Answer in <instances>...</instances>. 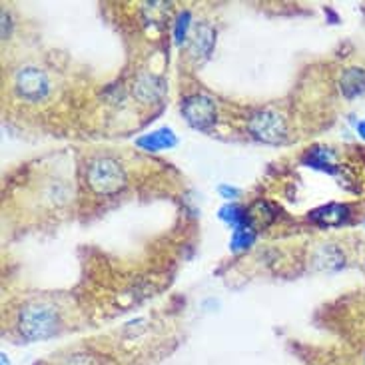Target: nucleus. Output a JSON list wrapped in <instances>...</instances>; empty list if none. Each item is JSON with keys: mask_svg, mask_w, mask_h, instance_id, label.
I'll return each mask as SVG.
<instances>
[{"mask_svg": "<svg viewBox=\"0 0 365 365\" xmlns=\"http://www.w3.org/2000/svg\"><path fill=\"white\" fill-rule=\"evenodd\" d=\"M339 88L346 98H356L365 92V70L364 68H347L341 74Z\"/></svg>", "mask_w": 365, "mask_h": 365, "instance_id": "8", "label": "nucleus"}, {"mask_svg": "<svg viewBox=\"0 0 365 365\" xmlns=\"http://www.w3.org/2000/svg\"><path fill=\"white\" fill-rule=\"evenodd\" d=\"M187 26H190V12H182L178 16V22H176V29H174V36H176L178 44L186 40Z\"/></svg>", "mask_w": 365, "mask_h": 365, "instance_id": "15", "label": "nucleus"}, {"mask_svg": "<svg viewBox=\"0 0 365 365\" xmlns=\"http://www.w3.org/2000/svg\"><path fill=\"white\" fill-rule=\"evenodd\" d=\"M347 216H349V210L341 204H327V206L317 207L309 214V217L319 226H341Z\"/></svg>", "mask_w": 365, "mask_h": 365, "instance_id": "7", "label": "nucleus"}, {"mask_svg": "<svg viewBox=\"0 0 365 365\" xmlns=\"http://www.w3.org/2000/svg\"><path fill=\"white\" fill-rule=\"evenodd\" d=\"M220 194L224 197H236L237 196V190L236 187H230V186H222L220 187Z\"/></svg>", "mask_w": 365, "mask_h": 365, "instance_id": "16", "label": "nucleus"}, {"mask_svg": "<svg viewBox=\"0 0 365 365\" xmlns=\"http://www.w3.org/2000/svg\"><path fill=\"white\" fill-rule=\"evenodd\" d=\"M220 217L226 220L227 224L234 227V230H237V227L242 226H252V224H250V217H247V212H244V210L240 206H236V204H230V206L222 207V210H220Z\"/></svg>", "mask_w": 365, "mask_h": 365, "instance_id": "12", "label": "nucleus"}, {"mask_svg": "<svg viewBox=\"0 0 365 365\" xmlns=\"http://www.w3.org/2000/svg\"><path fill=\"white\" fill-rule=\"evenodd\" d=\"M256 240V230L252 226H242L234 230V236H232V250L234 252H242L254 244Z\"/></svg>", "mask_w": 365, "mask_h": 365, "instance_id": "14", "label": "nucleus"}, {"mask_svg": "<svg viewBox=\"0 0 365 365\" xmlns=\"http://www.w3.org/2000/svg\"><path fill=\"white\" fill-rule=\"evenodd\" d=\"M19 329L30 341H42L56 334L58 329V314L54 307L46 304H30L22 307L19 316Z\"/></svg>", "mask_w": 365, "mask_h": 365, "instance_id": "2", "label": "nucleus"}, {"mask_svg": "<svg viewBox=\"0 0 365 365\" xmlns=\"http://www.w3.org/2000/svg\"><path fill=\"white\" fill-rule=\"evenodd\" d=\"M357 132H359V136L365 140V122H359V124H357Z\"/></svg>", "mask_w": 365, "mask_h": 365, "instance_id": "17", "label": "nucleus"}, {"mask_svg": "<svg viewBox=\"0 0 365 365\" xmlns=\"http://www.w3.org/2000/svg\"><path fill=\"white\" fill-rule=\"evenodd\" d=\"M164 92H166L164 80L154 76V74H142L134 84V96L144 104L160 100L164 96Z\"/></svg>", "mask_w": 365, "mask_h": 365, "instance_id": "6", "label": "nucleus"}, {"mask_svg": "<svg viewBox=\"0 0 365 365\" xmlns=\"http://www.w3.org/2000/svg\"><path fill=\"white\" fill-rule=\"evenodd\" d=\"M331 160H334V154L329 152V150L324 148H314L309 150V154L306 156V162L309 166H314V168L319 170H327V172H334V164H331Z\"/></svg>", "mask_w": 365, "mask_h": 365, "instance_id": "13", "label": "nucleus"}, {"mask_svg": "<svg viewBox=\"0 0 365 365\" xmlns=\"http://www.w3.org/2000/svg\"><path fill=\"white\" fill-rule=\"evenodd\" d=\"M86 182L98 196H112L118 194L126 186V172L118 160L102 156L90 162L86 170Z\"/></svg>", "mask_w": 365, "mask_h": 365, "instance_id": "1", "label": "nucleus"}, {"mask_svg": "<svg viewBox=\"0 0 365 365\" xmlns=\"http://www.w3.org/2000/svg\"><path fill=\"white\" fill-rule=\"evenodd\" d=\"M176 144V136L170 128H162L152 132V134H146L138 140V146H142L144 150H150V152H158V150L172 148Z\"/></svg>", "mask_w": 365, "mask_h": 365, "instance_id": "10", "label": "nucleus"}, {"mask_svg": "<svg viewBox=\"0 0 365 365\" xmlns=\"http://www.w3.org/2000/svg\"><path fill=\"white\" fill-rule=\"evenodd\" d=\"M250 134L264 144H279L286 140V122L274 110H259L247 120Z\"/></svg>", "mask_w": 365, "mask_h": 365, "instance_id": "3", "label": "nucleus"}, {"mask_svg": "<svg viewBox=\"0 0 365 365\" xmlns=\"http://www.w3.org/2000/svg\"><path fill=\"white\" fill-rule=\"evenodd\" d=\"M14 88L20 98L29 100V102H40L46 98L50 90L48 76L36 66H26L16 72L14 78Z\"/></svg>", "mask_w": 365, "mask_h": 365, "instance_id": "5", "label": "nucleus"}, {"mask_svg": "<svg viewBox=\"0 0 365 365\" xmlns=\"http://www.w3.org/2000/svg\"><path fill=\"white\" fill-rule=\"evenodd\" d=\"M316 266L319 269H337L344 266V254L331 244H326L317 250L316 254Z\"/></svg>", "mask_w": 365, "mask_h": 365, "instance_id": "11", "label": "nucleus"}, {"mask_svg": "<svg viewBox=\"0 0 365 365\" xmlns=\"http://www.w3.org/2000/svg\"><path fill=\"white\" fill-rule=\"evenodd\" d=\"M214 42H216V32L210 24H200L192 40V54L196 58H206L207 54L214 48Z\"/></svg>", "mask_w": 365, "mask_h": 365, "instance_id": "9", "label": "nucleus"}, {"mask_svg": "<svg viewBox=\"0 0 365 365\" xmlns=\"http://www.w3.org/2000/svg\"><path fill=\"white\" fill-rule=\"evenodd\" d=\"M182 114L190 126L197 130H207L216 124L217 112L216 104L210 96L204 94H192L182 102Z\"/></svg>", "mask_w": 365, "mask_h": 365, "instance_id": "4", "label": "nucleus"}]
</instances>
